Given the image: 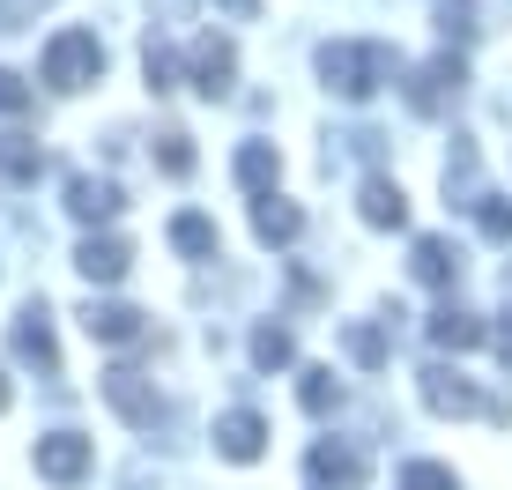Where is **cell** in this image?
Instances as JSON below:
<instances>
[{"label":"cell","mask_w":512,"mask_h":490,"mask_svg":"<svg viewBox=\"0 0 512 490\" xmlns=\"http://www.w3.org/2000/svg\"><path fill=\"white\" fill-rule=\"evenodd\" d=\"M320 75H327V90H342V97H372L379 82H394V52L386 45H327Z\"/></svg>","instance_id":"obj_1"},{"label":"cell","mask_w":512,"mask_h":490,"mask_svg":"<svg viewBox=\"0 0 512 490\" xmlns=\"http://www.w3.org/2000/svg\"><path fill=\"white\" fill-rule=\"evenodd\" d=\"M97 75H104L97 30H60V38L45 45V82H52V90H90Z\"/></svg>","instance_id":"obj_2"},{"label":"cell","mask_w":512,"mask_h":490,"mask_svg":"<svg viewBox=\"0 0 512 490\" xmlns=\"http://www.w3.org/2000/svg\"><path fill=\"white\" fill-rule=\"evenodd\" d=\"M104 401H112L119 416H127L134 431H156V416H164V401H156V387L141 372H127V364H119V372H104Z\"/></svg>","instance_id":"obj_3"},{"label":"cell","mask_w":512,"mask_h":490,"mask_svg":"<svg viewBox=\"0 0 512 490\" xmlns=\"http://www.w3.org/2000/svg\"><path fill=\"white\" fill-rule=\"evenodd\" d=\"M186 67H193V90H201V97H231V82H238V52H231V38H193Z\"/></svg>","instance_id":"obj_4"},{"label":"cell","mask_w":512,"mask_h":490,"mask_svg":"<svg viewBox=\"0 0 512 490\" xmlns=\"http://www.w3.org/2000/svg\"><path fill=\"white\" fill-rule=\"evenodd\" d=\"M30 461H38L45 483H82L90 476V439H82V431H52V439H38Z\"/></svg>","instance_id":"obj_5"},{"label":"cell","mask_w":512,"mask_h":490,"mask_svg":"<svg viewBox=\"0 0 512 490\" xmlns=\"http://www.w3.org/2000/svg\"><path fill=\"white\" fill-rule=\"evenodd\" d=\"M423 401H431L438 416H505L498 401H483L461 372H423Z\"/></svg>","instance_id":"obj_6"},{"label":"cell","mask_w":512,"mask_h":490,"mask_svg":"<svg viewBox=\"0 0 512 490\" xmlns=\"http://www.w3.org/2000/svg\"><path fill=\"white\" fill-rule=\"evenodd\" d=\"M15 357H30L38 372H60V349H52V312H45V297H30V305L15 312Z\"/></svg>","instance_id":"obj_7"},{"label":"cell","mask_w":512,"mask_h":490,"mask_svg":"<svg viewBox=\"0 0 512 490\" xmlns=\"http://www.w3.org/2000/svg\"><path fill=\"white\" fill-rule=\"evenodd\" d=\"M461 82H468L461 52H446V60H431V67H416V75H409V104H416V112H438L446 97H461Z\"/></svg>","instance_id":"obj_8"},{"label":"cell","mask_w":512,"mask_h":490,"mask_svg":"<svg viewBox=\"0 0 512 490\" xmlns=\"http://www.w3.org/2000/svg\"><path fill=\"white\" fill-rule=\"evenodd\" d=\"M260 446H268V424H260L253 409H231L216 424V453L223 461H260Z\"/></svg>","instance_id":"obj_9"},{"label":"cell","mask_w":512,"mask_h":490,"mask_svg":"<svg viewBox=\"0 0 512 490\" xmlns=\"http://www.w3.org/2000/svg\"><path fill=\"white\" fill-rule=\"evenodd\" d=\"M67 208H75L82 223H112L119 208H127V194H119L112 179H90V171H82V179H67Z\"/></svg>","instance_id":"obj_10"},{"label":"cell","mask_w":512,"mask_h":490,"mask_svg":"<svg viewBox=\"0 0 512 490\" xmlns=\"http://www.w3.org/2000/svg\"><path fill=\"white\" fill-rule=\"evenodd\" d=\"M82 327H90V342H112V349L141 342V312H134V305H97V297H90V312H82Z\"/></svg>","instance_id":"obj_11"},{"label":"cell","mask_w":512,"mask_h":490,"mask_svg":"<svg viewBox=\"0 0 512 490\" xmlns=\"http://www.w3.org/2000/svg\"><path fill=\"white\" fill-rule=\"evenodd\" d=\"M127 238H82L75 245V268L90 275V283H119V275H127Z\"/></svg>","instance_id":"obj_12"},{"label":"cell","mask_w":512,"mask_h":490,"mask_svg":"<svg viewBox=\"0 0 512 490\" xmlns=\"http://www.w3.org/2000/svg\"><path fill=\"white\" fill-rule=\"evenodd\" d=\"M364 223H372V231H401V223H409V194H401L394 179H364Z\"/></svg>","instance_id":"obj_13"},{"label":"cell","mask_w":512,"mask_h":490,"mask_svg":"<svg viewBox=\"0 0 512 490\" xmlns=\"http://www.w3.org/2000/svg\"><path fill=\"white\" fill-rule=\"evenodd\" d=\"M45 171V149L23 142V134H0V186H38Z\"/></svg>","instance_id":"obj_14"},{"label":"cell","mask_w":512,"mask_h":490,"mask_svg":"<svg viewBox=\"0 0 512 490\" xmlns=\"http://www.w3.org/2000/svg\"><path fill=\"white\" fill-rule=\"evenodd\" d=\"M312 476H320V483H364V453L320 439V446H312Z\"/></svg>","instance_id":"obj_15"},{"label":"cell","mask_w":512,"mask_h":490,"mask_svg":"<svg viewBox=\"0 0 512 490\" xmlns=\"http://www.w3.org/2000/svg\"><path fill=\"white\" fill-rule=\"evenodd\" d=\"M431 342H438V349H475V342H483V320L461 312V305H438V312H431Z\"/></svg>","instance_id":"obj_16"},{"label":"cell","mask_w":512,"mask_h":490,"mask_svg":"<svg viewBox=\"0 0 512 490\" xmlns=\"http://www.w3.org/2000/svg\"><path fill=\"white\" fill-rule=\"evenodd\" d=\"M253 231H260V238H268V245H290L297 231H305V216H297V208H290V201H275V194H260V201H253Z\"/></svg>","instance_id":"obj_17"},{"label":"cell","mask_w":512,"mask_h":490,"mask_svg":"<svg viewBox=\"0 0 512 490\" xmlns=\"http://www.w3.org/2000/svg\"><path fill=\"white\" fill-rule=\"evenodd\" d=\"M453 275H461V253H453L446 238H416V283H431V290H446Z\"/></svg>","instance_id":"obj_18"},{"label":"cell","mask_w":512,"mask_h":490,"mask_svg":"<svg viewBox=\"0 0 512 490\" xmlns=\"http://www.w3.org/2000/svg\"><path fill=\"white\" fill-rule=\"evenodd\" d=\"M275 171H282V164H275V149H268V142H245V149H238V186L268 194V186H275Z\"/></svg>","instance_id":"obj_19"},{"label":"cell","mask_w":512,"mask_h":490,"mask_svg":"<svg viewBox=\"0 0 512 490\" xmlns=\"http://www.w3.org/2000/svg\"><path fill=\"white\" fill-rule=\"evenodd\" d=\"M171 245L193 253V260H208V253H216V223H208V216H179V223H171Z\"/></svg>","instance_id":"obj_20"},{"label":"cell","mask_w":512,"mask_h":490,"mask_svg":"<svg viewBox=\"0 0 512 490\" xmlns=\"http://www.w3.org/2000/svg\"><path fill=\"white\" fill-rule=\"evenodd\" d=\"M475 223H483V238L512 245V201H498V194H475Z\"/></svg>","instance_id":"obj_21"},{"label":"cell","mask_w":512,"mask_h":490,"mask_svg":"<svg viewBox=\"0 0 512 490\" xmlns=\"http://www.w3.org/2000/svg\"><path fill=\"white\" fill-rule=\"evenodd\" d=\"M156 164H164L171 179H186V171H193V142H186L179 127H164V134H156Z\"/></svg>","instance_id":"obj_22"},{"label":"cell","mask_w":512,"mask_h":490,"mask_svg":"<svg viewBox=\"0 0 512 490\" xmlns=\"http://www.w3.org/2000/svg\"><path fill=\"white\" fill-rule=\"evenodd\" d=\"M438 30H446V38H475V0H438Z\"/></svg>","instance_id":"obj_23"},{"label":"cell","mask_w":512,"mask_h":490,"mask_svg":"<svg viewBox=\"0 0 512 490\" xmlns=\"http://www.w3.org/2000/svg\"><path fill=\"white\" fill-rule=\"evenodd\" d=\"M334 401H342V379H334V372H305V409H312V416H327Z\"/></svg>","instance_id":"obj_24"},{"label":"cell","mask_w":512,"mask_h":490,"mask_svg":"<svg viewBox=\"0 0 512 490\" xmlns=\"http://www.w3.org/2000/svg\"><path fill=\"white\" fill-rule=\"evenodd\" d=\"M253 357L268 364V372H275V364H290V327H260V335H253Z\"/></svg>","instance_id":"obj_25"},{"label":"cell","mask_w":512,"mask_h":490,"mask_svg":"<svg viewBox=\"0 0 512 490\" xmlns=\"http://www.w3.org/2000/svg\"><path fill=\"white\" fill-rule=\"evenodd\" d=\"M401 483H409V490H461V483H453V468H431V461H409V468H401Z\"/></svg>","instance_id":"obj_26"},{"label":"cell","mask_w":512,"mask_h":490,"mask_svg":"<svg viewBox=\"0 0 512 490\" xmlns=\"http://www.w3.org/2000/svg\"><path fill=\"white\" fill-rule=\"evenodd\" d=\"M349 357H357V364H379V357H386V342H379V327H364V320H349Z\"/></svg>","instance_id":"obj_27"},{"label":"cell","mask_w":512,"mask_h":490,"mask_svg":"<svg viewBox=\"0 0 512 490\" xmlns=\"http://www.w3.org/2000/svg\"><path fill=\"white\" fill-rule=\"evenodd\" d=\"M0 112H30V82L0 67Z\"/></svg>","instance_id":"obj_28"},{"label":"cell","mask_w":512,"mask_h":490,"mask_svg":"<svg viewBox=\"0 0 512 490\" xmlns=\"http://www.w3.org/2000/svg\"><path fill=\"white\" fill-rule=\"evenodd\" d=\"M171 82H179V67H171V52L149 38V90H171Z\"/></svg>","instance_id":"obj_29"},{"label":"cell","mask_w":512,"mask_h":490,"mask_svg":"<svg viewBox=\"0 0 512 490\" xmlns=\"http://www.w3.org/2000/svg\"><path fill=\"white\" fill-rule=\"evenodd\" d=\"M216 8H231V15H260V0H216Z\"/></svg>","instance_id":"obj_30"},{"label":"cell","mask_w":512,"mask_h":490,"mask_svg":"<svg viewBox=\"0 0 512 490\" xmlns=\"http://www.w3.org/2000/svg\"><path fill=\"white\" fill-rule=\"evenodd\" d=\"M498 349H505V364H512V320H505V327H498Z\"/></svg>","instance_id":"obj_31"},{"label":"cell","mask_w":512,"mask_h":490,"mask_svg":"<svg viewBox=\"0 0 512 490\" xmlns=\"http://www.w3.org/2000/svg\"><path fill=\"white\" fill-rule=\"evenodd\" d=\"M0 409H8V379H0Z\"/></svg>","instance_id":"obj_32"}]
</instances>
